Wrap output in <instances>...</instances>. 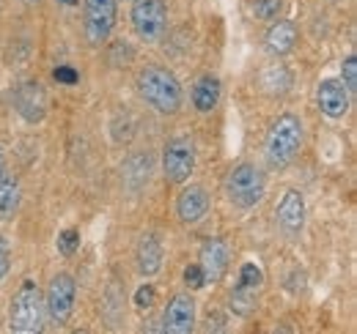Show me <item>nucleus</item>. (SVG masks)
<instances>
[{"mask_svg": "<svg viewBox=\"0 0 357 334\" xmlns=\"http://www.w3.org/2000/svg\"><path fill=\"white\" fill-rule=\"evenodd\" d=\"M135 88H137V96L160 116H176L184 104L181 83L168 66H160V63L143 66L135 77Z\"/></svg>", "mask_w": 357, "mask_h": 334, "instance_id": "1", "label": "nucleus"}, {"mask_svg": "<svg viewBox=\"0 0 357 334\" xmlns=\"http://www.w3.org/2000/svg\"><path fill=\"white\" fill-rule=\"evenodd\" d=\"M303 137H305V129H303L300 116H294V113L278 116L269 124L267 140H264V157H267L269 170L283 173L286 167L294 165V159L300 157V148H303Z\"/></svg>", "mask_w": 357, "mask_h": 334, "instance_id": "2", "label": "nucleus"}, {"mask_svg": "<svg viewBox=\"0 0 357 334\" xmlns=\"http://www.w3.org/2000/svg\"><path fill=\"white\" fill-rule=\"evenodd\" d=\"M225 200L239 211L256 209L267 195V173L256 162H239L228 170L223 181Z\"/></svg>", "mask_w": 357, "mask_h": 334, "instance_id": "3", "label": "nucleus"}, {"mask_svg": "<svg viewBox=\"0 0 357 334\" xmlns=\"http://www.w3.org/2000/svg\"><path fill=\"white\" fill-rule=\"evenodd\" d=\"M8 329L17 334H36L45 329V293L33 280H25L11 296Z\"/></svg>", "mask_w": 357, "mask_h": 334, "instance_id": "4", "label": "nucleus"}, {"mask_svg": "<svg viewBox=\"0 0 357 334\" xmlns=\"http://www.w3.org/2000/svg\"><path fill=\"white\" fill-rule=\"evenodd\" d=\"M135 36L143 44H157L168 33V6L165 0H132L130 8Z\"/></svg>", "mask_w": 357, "mask_h": 334, "instance_id": "5", "label": "nucleus"}, {"mask_svg": "<svg viewBox=\"0 0 357 334\" xmlns=\"http://www.w3.org/2000/svg\"><path fill=\"white\" fill-rule=\"evenodd\" d=\"M195 162H198V148L190 134H176L165 143L162 175L168 184H187L190 175L195 173Z\"/></svg>", "mask_w": 357, "mask_h": 334, "instance_id": "6", "label": "nucleus"}, {"mask_svg": "<svg viewBox=\"0 0 357 334\" xmlns=\"http://www.w3.org/2000/svg\"><path fill=\"white\" fill-rule=\"evenodd\" d=\"M75 301H77V283H75V277L66 274V271H58L50 280V285H47L45 291V315L52 324L63 326V324H69V318L75 312Z\"/></svg>", "mask_w": 357, "mask_h": 334, "instance_id": "7", "label": "nucleus"}, {"mask_svg": "<svg viewBox=\"0 0 357 334\" xmlns=\"http://www.w3.org/2000/svg\"><path fill=\"white\" fill-rule=\"evenodd\" d=\"M119 17V0H83V33L91 47L107 44Z\"/></svg>", "mask_w": 357, "mask_h": 334, "instance_id": "8", "label": "nucleus"}, {"mask_svg": "<svg viewBox=\"0 0 357 334\" xmlns=\"http://www.w3.org/2000/svg\"><path fill=\"white\" fill-rule=\"evenodd\" d=\"M275 222L286 239L294 241L303 236V230H305V198L300 189L283 192V198L278 200V209H275Z\"/></svg>", "mask_w": 357, "mask_h": 334, "instance_id": "9", "label": "nucleus"}, {"mask_svg": "<svg viewBox=\"0 0 357 334\" xmlns=\"http://www.w3.org/2000/svg\"><path fill=\"white\" fill-rule=\"evenodd\" d=\"M198 307L190 293H176L168 299L165 312H162V329L168 334H190L195 329Z\"/></svg>", "mask_w": 357, "mask_h": 334, "instance_id": "10", "label": "nucleus"}, {"mask_svg": "<svg viewBox=\"0 0 357 334\" xmlns=\"http://www.w3.org/2000/svg\"><path fill=\"white\" fill-rule=\"evenodd\" d=\"M316 104H319V110L327 118L338 121V118H344L352 110V93H349V88L341 83V80L327 77V80H321L319 88H316Z\"/></svg>", "mask_w": 357, "mask_h": 334, "instance_id": "11", "label": "nucleus"}, {"mask_svg": "<svg viewBox=\"0 0 357 334\" xmlns=\"http://www.w3.org/2000/svg\"><path fill=\"white\" fill-rule=\"evenodd\" d=\"M212 209V198L206 192V186L201 184H187L176 198V216L181 225H198L206 219V214Z\"/></svg>", "mask_w": 357, "mask_h": 334, "instance_id": "12", "label": "nucleus"}, {"mask_svg": "<svg viewBox=\"0 0 357 334\" xmlns=\"http://www.w3.org/2000/svg\"><path fill=\"white\" fill-rule=\"evenodd\" d=\"M201 269H204V277H206V285H218L225 277L228 266H231V250L223 239H209L204 247H201Z\"/></svg>", "mask_w": 357, "mask_h": 334, "instance_id": "13", "label": "nucleus"}, {"mask_svg": "<svg viewBox=\"0 0 357 334\" xmlns=\"http://www.w3.org/2000/svg\"><path fill=\"white\" fill-rule=\"evenodd\" d=\"M223 99V83L218 74H201L195 83H192V90H190V102H192V110L201 113V116H209L218 110Z\"/></svg>", "mask_w": 357, "mask_h": 334, "instance_id": "14", "label": "nucleus"}, {"mask_svg": "<svg viewBox=\"0 0 357 334\" xmlns=\"http://www.w3.org/2000/svg\"><path fill=\"white\" fill-rule=\"evenodd\" d=\"M162 257H165V252H162V244H160V239H157L154 233H143V236L137 239V247H135V266H137V274H140V277H146V280L157 277L160 269H162Z\"/></svg>", "mask_w": 357, "mask_h": 334, "instance_id": "15", "label": "nucleus"}, {"mask_svg": "<svg viewBox=\"0 0 357 334\" xmlns=\"http://www.w3.org/2000/svg\"><path fill=\"white\" fill-rule=\"evenodd\" d=\"M297 39H300V31L291 19H275L269 25L267 36H264V47L275 58H283L297 47Z\"/></svg>", "mask_w": 357, "mask_h": 334, "instance_id": "16", "label": "nucleus"}, {"mask_svg": "<svg viewBox=\"0 0 357 334\" xmlns=\"http://www.w3.org/2000/svg\"><path fill=\"white\" fill-rule=\"evenodd\" d=\"M20 200H22L20 181L6 170V173L0 175V222L14 219V214L20 209Z\"/></svg>", "mask_w": 357, "mask_h": 334, "instance_id": "17", "label": "nucleus"}, {"mask_svg": "<svg viewBox=\"0 0 357 334\" xmlns=\"http://www.w3.org/2000/svg\"><path fill=\"white\" fill-rule=\"evenodd\" d=\"M151 175V157L149 154H135L130 157V162L124 165V184L132 189V195H137Z\"/></svg>", "mask_w": 357, "mask_h": 334, "instance_id": "18", "label": "nucleus"}, {"mask_svg": "<svg viewBox=\"0 0 357 334\" xmlns=\"http://www.w3.org/2000/svg\"><path fill=\"white\" fill-rule=\"evenodd\" d=\"M261 85H264V90L272 93V96H283L291 88V72L283 63H272L269 69H264V74H261Z\"/></svg>", "mask_w": 357, "mask_h": 334, "instance_id": "19", "label": "nucleus"}, {"mask_svg": "<svg viewBox=\"0 0 357 334\" xmlns=\"http://www.w3.org/2000/svg\"><path fill=\"white\" fill-rule=\"evenodd\" d=\"M28 107H36V113L45 116V93L36 83H25L17 90V110L25 116Z\"/></svg>", "mask_w": 357, "mask_h": 334, "instance_id": "20", "label": "nucleus"}, {"mask_svg": "<svg viewBox=\"0 0 357 334\" xmlns=\"http://www.w3.org/2000/svg\"><path fill=\"white\" fill-rule=\"evenodd\" d=\"M228 299H231V310H234V315H242V318L253 315V310H256V291L236 285Z\"/></svg>", "mask_w": 357, "mask_h": 334, "instance_id": "21", "label": "nucleus"}, {"mask_svg": "<svg viewBox=\"0 0 357 334\" xmlns=\"http://www.w3.org/2000/svg\"><path fill=\"white\" fill-rule=\"evenodd\" d=\"M236 285L250 288V291H259V288L264 285V271H261L256 263H245V266L239 269V283H236Z\"/></svg>", "mask_w": 357, "mask_h": 334, "instance_id": "22", "label": "nucleus"}, {"mask_svg": "<svg viewBox=\"0 0 357 334\" xmlns=\"http://www.w3.org/2000/svg\"><path fill=\"white\" fill-rule=\"evenodd\" d=\"M55 247H58V252H61L63 257H75V255H77V250H80V230L66 228V230L58 236Z\"/></svg>", "mask_w": 357, "mask_h": 334, "instance_id": "23", "label": "nucleus"}, {"mask_svg": "<svg viewBox=\"0 0 357 334\" xmlns=\"http://www.w3.org/2000/svg\"><path fill=\"white\" fill-rule=\"evenodd\" d=\"M283 8V0H253V17L256 19H275Z\"/></svg>", "mask_w": 357, "mask_h": 334, "instance_id": "24", "label": "nucleus"}, {"mask_svg": "<svg viewBox=\"0 0 357 334\" xmlns=\"http://www.w3.org/2000/svg\"><path fill=\"white\" fill-rule=\"evenodd\" d=\"M184 288H187V291H201V288H206V277H204L201 263H190V266L184 269Z\"/></svg>", "mask_w": 357, "mask_h": 334, "instance_id": "25", "label": "nucleus"}, {"mask_svg": "<svg viewBox=\"0 0 357 334\" xmlns=\"http://www.w3.org/2000/svg\"><path fill=\"white\" fill-rule=\"evenodd\" d=\"M135 307L143 312V310H151L154 304H157V288L151 285V283H146V285H140L137 291H135Z\"/></svg>", "mask_w": 357, "mask_h": 334, "instance_id": "26", "label": "nucleus"}, {"mask_svg": "<svg viewBox=\"0 0 357 334\" xmlns=\"http://www.w3.org/2000/svg\"><path fill=\"white\" fill-rule=\"evenodd\" d=\"M341 83L349 88V93H357V58L349 55L344 63H341Z\"/></svg>", "mask_w": 357, "mask_h": 334, "instance_id": "27", "label": "nucleus"}, {"mask_svg": "<svg viewBox=\"0 0 357 334\" xmlns=\"http://www.w3.org/2000/svg\"><path fill=\"white\" fill-rule=\"evenodd\" d=\"M52 77H55L61 85H77L80 83V74H77L72 66H58V69L52 72Z\"/></svg>", "mask_w": 357, "mask_h": 334, "instance_id": "28", "label": "nucleus"}, {"mask_svg": "<svg viewBox=\"0 0 357 334\" xmlns=\"http://www.w3.org/2000/svg\"><path fill=\"white\" fill-rule=\"evenodd\" d=\"M8 271H11V255H8V247H6V241L0 239V283L8 277Z\"/></svg>", "mask_w": 357, "mask_h": 334, "instance_id": "29", "label": "nucleus"}, {"mask_svg": "<svg viewBox=\"0 0 357 334\" xmlns=\"http://www.w3.org/2000/svg\"><path fill=\"white\" fill-rule=\"evenodd\" d=\"M6 173V157H3V148H0V175Z\"/></svg>", "mask_w": 357, "mask_h": 334, "instance_id": "30", "label": "nucleus"}, {"mask_svg": "<svg viewBox=\"0 0 357 334\" xmlns=\"http://www.w3.org/2000/svg\"><path fill=\"white\" fill-rule=\"evenodd\" d=\"M25 3H31V6H36V3H42V0H25Z\"/></svg>", "mask_w": 357, "mask_h": 334, "instance_id": "31", "label": "nucleus"}]
</instances>
